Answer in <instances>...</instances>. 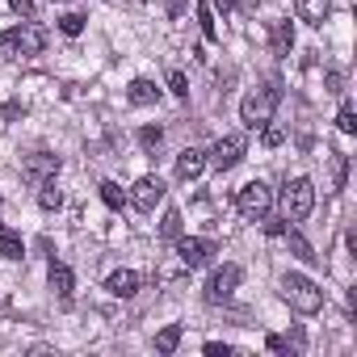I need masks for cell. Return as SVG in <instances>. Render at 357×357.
<instances>
[{
  "label": "cell",
  "mask_w": 357,
  "mask_h": 357,
  "mask_svg": "<svg viewBox=\"0 0 357 357\" xmlns=\"http://www.w3.org/2000/svg\"><path fill=\"white\" fill-rule=\"evenodd\" d=\"M278 101H282V84H278V80H269L265 89H257V93H248V97H244V105H240V122H244L248 130L265 126V122L273 118Z\"/></svg>",
  "instance_id": "cell-1"
},
{
  "label": "cell",
  "mask_w": 357,
  "mask_h": 357,
  "mask_svg": "<svg viewBox=\"0 0 357 357\" xmlns=\"http://www.w3.org/2000/svg\"><path fill=\"white\" fill-rule=\"evenodd\" d=\"M282 298H286L298 315H315V311L324 307V290H319L311 278H303V273H282Z\"/></svg>",
  "instance_id": "cell-2"
},
{
  "label": "cell",
  "mask_w": 357,
  "mask_h": 357,
  "mask_svg": "<svg viewBox=\"0 0 357 357\" xmlns=\"http://www.w3.org/2000/svg\"><path fill=\"white\" fill-rule=\"evenodd\" d=\"M311 211H315V185L307 181V176L286 181V190H282V219L286 223H303Z\"/></svg>",
  "instance_id": "cell-3"
},
{
  "label": "cell",
  "mask_w": 357,
  "mask_h": 357,
  "mask_svg": "<svg viewBox=\"0 0 357 357\" xmlns=\"http://www.w3.org/2000/svg\"><path fill=\"white\" fill-rule=\"evenodd\" d=\"M236 211H240L244 219H265V215L273 211V190H269L265 181H248V185L236 194Z\"/></svg>",
  "instance_id": "cell-4"
},
{
  "label": "cell",
  "mask_w": 357,
  "mask_h": 357,
  "mask_svg": "<svg viewBox=\"0 0 357 357\" xmlns=\"http://www.w3.org/2000/svg\"><path fill=\"white\" fill-rule=\"evenodd\" d=\"M244 151H248V139H244V135H223V139L211 147L206 164H215L219 172H231V168L244 160Z\"/></svg>",
  "instance_id": "cell-5"
},
{
  "label": "cell",
  "mask_w": 357,
  "mask_h": 357,
  "mask_svg": "<svg viewBox=\"0 0 357 357\" xmlns=\"http://www.w3.org/2000/svg\"><path fill=\"white\" fill-rule=\"evenodd\" d=\"M240 282H244V269H240V265H223V269H215L211 282H206V303H227V298L240 290Z\"/></svg>",
  "instance_id": "cell-6"
},
{
  "label": "cell",
  "mask_w": 357,
  "mask_h": 357,
  "mask_svg": "<svg viewBox=\"0 0 357 357\" xmlns=\"http://www.w3.org/2000/svg\"><path fill=\"white\" fill-rule=\"evenodd\" d=\"M55 172H59V155H51V151H34V155H26V164H22V176H26V185H47V181H55Z\"/></svg>",
  "instance_id": "cell-7"
},
{
  "label": "cell",
  "mask_w": 357,
  "mask_h": 357,
  "mask_svg": "<svg viewBox=\"0 0 357 357\" xmlns=\"http://www.w3.org/2000/svg\"><path fill=\"white\" fill-rule=\"evenodd\" d=\"M130 202H135V211L151 215V211L164 202V181H160V176H139L135 190H130Z\"/></svg>",
  "instance_id": "cell-8"
},
{
  "label": "cell",
  "mask_w": 357,
  "mask_h": 357,
  "mask_svg": "<svg viewBox=\"0 0 357 357\" xmlns=\"http://www.w3.org/2000/svg\"><path fill=\"white\" fill-rule=\"evenodd\" d=\"M176 257H181L185 269H202V265L215 257V244H211V240H190V236H181V240H176Z\"/></svg>",
  "instance_id": "cell-9"
},
{
  "label": "cell",
  "mask_w": 357,
  "mask_h": 357,
  "mask_svg": "<svg viewBox=\"0 0 357 357\" xmlns=\"http://www.w3.org/2000/svg\"><path fill=\"white\" fill-rule=\"evenodd\" d=\"M139 286H143V278H139L135 269H118V273H109V278H105V290H109L114 298H135V294H139Z\"/></svg>",
  "instance_id": "cell-10"
},
{
  "label": "cell",
  "mask_w": 357,
  "mask_h": 357,
  "mask_svg": "<svg viewBox=\"0 0 357 357\" xmlns=\"http://www.w3.org/2000/svg\"><path fill=\"white\" fill-rule=\"evenodd\" d=\"M202 168H206V151L185 147L181 155H176V181H194V176H202Z\"/></svg>",
  "instance_id": "cell-11"
},
{
  "label": "cell",
  "mask_w": 357,
  "mask_h": 357,
  "mask_svg": "<svg viewBox=\"0 0 357 357\" xmlns=\"http://www.w3.org/2000/svg\"><path fill=\"white\" fill-rule=\"evenodd\" d=\"M47 286L55 290V298H59V303H72L76 278H72V269H68V265H59V261H55V265H51V273H47Z\"/></svg>",
  "instance_id": "cell-12"
},
{
  "label": "cell",
  "mask_w": 357,
  "mask_h": 357,
  "mask_svg": "<svg viewBox=\"0 0 357 357\" xmlns=\"http://www.w3.org/2000/svg\"><path fill=\"white\" fill-rule=\"evenodd\" d=\"M269 47H273V55H290L294 51V26L286 17L269 22Z\"/></svg>",
  "instance_id": "cell-13"
},
{
  "label": "cell",
  "mask_w": 357,
  "mask_h": 357,
  "mask_svg": "<svg viewBox=\"0 0 357 357\" xmlns=\"http://www.w3.org/2000/svg\"><path fill=\"white\" fill-rule=\"evenodd\" d=\"M294 9H298V22H307V26H324L328 13H332V0H294Z\"/></svg>",
  "instance_id": "cell-14"
},
{
  "label": "cell",
  "mask_w": 357,
  "mask_h": 357,
  "mask_svg": "<svg viewBox=\"0 0 357 357\" xmlns=\"http://www.w3.org/2000/svg\"><path fill=\"white\" fill-rule=\"evenodd\" d=\"M43 47H47V30L26 22L22 26V55H43Z\"/></svg>",
  "instance_id": "cell-15"
},
{
  "label": "cell",
  "mask_w": 357,
  "mask_h": 357,
  "mask_svg": "<svg viewBox=\"0 0 357 357\" xmlns=\"http://www.w3.org/2000/svg\"><path fill=\"white\" fill-rule=\"evenodd\" d=\"M126 97H130V105H155L160 101V89L151 84V80H130V89H126Z\"/></svg>",
  "instance_id": "cell-16"
},
{
  "label": "cell",
  "mask_w": 357,
  "mask_h": 357,
  "mask_svg": "<svg viewBox=\"0 0 357 357\" xmlns=\"http://www.w3.org/2000/svg\"><path fill=\"white\" fill-rule=\"evenodd\" d=\"M0 257L5 261H22L26 257V244H22V236L13 227H0Z\"/></svg>",
  "instance_id": "cell-17"
},
{
  "label": "cell",
  "mask_w": 357,
  "mask_h": 357,
  "mask_svg": "<svg viewBox=\"0 0 357 357\" xmlns=\"http://www.w3.org/2000/svg\"><path fill=\"white\" fill-rule=\"evenodd\" d=\"M282 236H286V244H290V252H294V257H298L303 265H319V261H324V257H315V248H311V244H307V240H303L298 231H290V227H286Z\"/></svg>",
  "instance_id": "cell-18"
},
{
  "label": "cell",
  "mask_w": 357,
  "mask_h": 357,
  "mask_svg": "<svg viewBox=\"0 0 357 357\" xmlns=\"http://www.w3.org/2000/svg\"><path fill=\"white\" fill-rule=\"evenodd\" d=\"M160 236H164L168 244H176V240H181V236H185V223H181V211H176V206H168V211H164V223H160Z\"/></svg>",
  "instance_id": "cell-19"
},
{
  "label": "cell",
  "mask_w": 357,
  "mask_h": 357,
  "mask_svg": "<svg viewBox=\"0 0 357 357\" xmlns=\"http://www.w3.org/2000/svg\"><path fill=\"white\" fill-rule=\"evenodd\" d=\"M328 164H332V194H340L344 181H349V155L344 151H328Z\"/></svg>",
  "instance_id": "cell-20"
},
{
  "label": "cell",
  "mask_w": 357,
  "mask_h": 357,
  "mask_svg": "<svg viewBox=\"0 0 357 357\" xmlns=\"http://www.w3.org/2000/svg\"><path fill=\"white\" fill-rule=\"evenodd\" d=\"M194 13H198V26H202V38H206V43H215V38H219V26H215V9L206 5V0H198V5H194Z\"/></svg>",
  "instance_id": "cell-21"
},
{
  "label": "cell",
  "mask_w": 357,
  "mask_h": 357,
  "mask_svg": "<svg viewBox=\"0 0 357 357\" xmlns=\"http://www.w3.org/2000/svg\"><path fill=\"white\" fill-rule=\"evenodd\" d=\"M176 344H181V324H164L155 332V353H172Z\"/></svg>",
  "instance_id": "cell-22"
},
{
  "label": "cell",
  "mask_w": 357,
  "mask_h": 357,
  "mask_svg": "<svg viewBox=\"0 0 357 357\" xmlns=\"http://www.w3.org/2000/svg\"><path fill=\"white\" fill-rule=\"evenodd\" d=\"M0 55H5V59L22 55V26H13V30H0Z\"/></svg>",
  "instance_id": "cell-23"
},
{
  "label": "cell",
  "mask_w": 357,
  "mask_h": 357,
  "mask_svg": "<svg viewBox=\"0 0 357 357\" xmlns=\"http://www.w3.org/2000/svg\"><path fill=\"white\" fill-rule=\"evenodd\" d=\"M97 190H101V202H105L109 211H122V206H126V194H122V190H118L114 181H101Z\"/></svg>",
  "instance_id": "cell-24"
},
{
  "label": "cell",
  "mask_w": 357,
  "mask_h": 357,
  "mask_svg": "<svg viewBox=\"0 0 357 357\" xmlns=\"http://www.w3.org/2000/svg\"><path fill=\"white\" fill-rule=\"evenodd\" d=\"M43 194H38V206L43 211H59V202H63V194L55 190V181H47V185H38Z\"/></svg>",
  "instance_id": "cell-25"
},
{
  "label": "cell",
  "mask_w": 357,
  "mask_h": 357,
  "mask_svg": "<svg viewBox=\"0 0 357 357\" xmlns=\"http://www.w3.org/2000/svg\"><path fill=\"white\" fill-rule=\"evenodd\" d=\"M336 126H340V135H357V114H353V105H349V101L340 105V114H336Z\"/></svg>",
  "instance_id": "cell-26"
},
{
  "label": "cell",
  "mask_w": 357,
  "mask_h": 357,
  "mask_svg": "<svg viewBox=\"0 0 357 357\" xmlns=\"http://www.w3.org/2000/svg\"><path fill=\"white\" fill-rule=\"evenodd\" d=\"M160 143H164V130H160V126H143V130H139V147H143V151H155Z\"/></svg>",
  "instance_id": "cell-27"
},
{
  "label": "cell",
  "mask_w": 357,
  "mask_h": 357,
  "mask_svg": "<svg viewBox=\"0 0 357 357\" xmlns=\"http://www.w3.org/2000/svg\"><path fill=\"white\" fill-rule=\"evenodd\" d=\"M211 9H219L223 17H227V13H236V9H244V13H252V9H257V0H215V5H211Z\"/></svg>",
  "instance_id": "cell-28"
},
{
  "label": "cell",
  "mask_w": 357,
  "mask_h": 357,
  "mask_svg": "<svg viewBox=\"0 0 357 357\" xmlns=\"http://www.w3.org/2000/svg\"><path fill=\"white\" fill-rule=\"evenodd\" d=\"M261 139H265V147H278V143H286V126H273V118L261 126Z\"/></svg>",
  "instance_id": "cell-29"
},
{
  "label": "cell",
  "mask_w": 357,
  "mask_h": 357,
  "mask_svg": "<svg viewBox=\"0 0 357 357\" xmlns=\"http://www.w3.org/2000/svg\"><path fill=\"white\" fill-rule=\"evenodd\" d=\"M59 30H63L68 38H76V34L84 30V17H80V13H63V17H59Z\"/></svg>",
  "instance_id": "cell-30"
},
{
  "label": "cell",
  "mask_w": 357,
  "mask_h": 357,
  "mask_svg": "<svg viewBox=\"0 0 357 357\" xmlns=\"http://www.w3.org/2000/svg\"><path fill=\"white\" fill-rule=\"evenodd\" d=\"M168 89H172V97H190V80H185V72H168Z\"/></svg>",
  "instance_id": "cell-31"
},
{
  "label": "cell",
  "mask_w": 357,
  "mask_h": 357,
  "mask_svg": "<svg viewBox=\"0 0 357 357\" xmlns=\"http://www.w3.org/2000/svg\"><path fill=\"white\" fill-rule=\"evenodd\" d=\"M265 349H269V353H290V340H282V336L269 332V336H265Z\"/></svg>",
  "instance_id": "cell-32"
},
{
  "label": "cell",
  "mask_w": 357,
  "mask_h": 357,
  "mask_svg": "<svg viewBox=\"0 0 357 357\" xmlns=\"http://www.w3.org/2000/svg\"><path fill=\"white\" fill-rule=\"evenodd\" d=\"M13 5V13H22V17H34V0H9Z\"/></svg>",
  "instance_id": "cell-33"
},
{
  "label": "cell",
  "mask_w": 357,
  "mask_h": 357,
  "mask_svg": "<svg viewBox=\"0 0 357 357\" xmlns=\"http://www.w3.org/2000/svg\"><path fill=\"white\" fill-rule=\"evenodd\" d=\"M265 231H269V236H282V231H286V219H269Z\"/></svg>",
  "instance_id": "cell-34"
},
{
  "label": "cell",
  "mask_w": 357,
  "mask_h": 357,
  "mask_svg": "<svg viewBox=\"0 0 357 357\" xmlns=\"http://www.w3.org/2000/svg\"><path fill=\"white\" fill-rule=\"evenodd\" d=\"M206 353H215V357H227V353H231V344H219V340H211V344H206Z\"/></svg>",
  "instance_id": "cell-35"
},
{
  "label": "cell",
  "mask_w": 357,
  "mask_h": 357,
  "mask_svg": "<svg viewBox=\"0 0 357 357\" xmlns=\"http://www.w3.org/2000/svg\"><path fill=\"white\" fill-rule=\"evenodd\" d=\"M185 13V0H168V17H181Z\"/></svg>",
  "instance_id": "cell-36"
},
{
  "label": "cell",
  "mask_w": 357,
  "mask_h": 357,
  "mask_svg": "<svg viewBox=\"0 0 357 357\" xmlns=\"http://www.w3.org/2000/svg\"><path fill=\"white\" fill-rule=\"evenodd\" d=\"M22 114V105H0V118H17Z\"/></svg>",
  "instance_id": "cell-37"
}]
</instances>
